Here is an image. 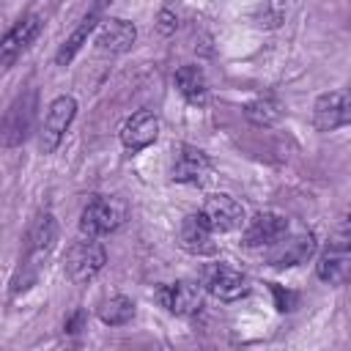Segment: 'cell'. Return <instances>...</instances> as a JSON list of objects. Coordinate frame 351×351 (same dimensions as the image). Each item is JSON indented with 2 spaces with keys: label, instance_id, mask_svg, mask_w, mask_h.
<instances>
[{
  "label": "cell",
  "instance_id": "1",
  "mask_svg": "<svg viewBox=\"0 0 351 351\" xmlns=\"http://www.w3.org/2000/svg\"><path fill=\"white\" fill-rule=\"evenodd\" d=\"M126 219V203L121 197H110V195H96L93 200L85 203L82 214H80V230L82 236H107L115 228H121Z\"/></svg>",
  "mask_w": 351,
  "mask_h": 351
},
{
  "label": "cell",
  "instance_id": "2",
  "mask_svg": "<svg viewBox=\"0 0 351 351\" xmlns=\"http://www.w3.org/2000/svg\"><path fill=\"white\" fill-rule=\"evenodd\" d=\"M107 263V252L104 247L96 241V236H85L80 241H74L66 252V277L74 282V285H85L90 282Z\"/></svg>",
  "mask_w": 351,
  "mask_h": 351
},
{
  "label": "cell",
  "instance_id": "3",
  "mask_svg": "<svg viewBox=\"0 0 351 351\" xmlns=\"http://www.w3.org/2000/svg\"><path fill=\"white\" fill-rule=\"evenodd\" d=\"M77 115V101L71 96H58L49 107H47V115H44V123L38 129V151L41 154H55L63 134L69 132L71 121Z\"/></svg>",
  "mask_w": 351,
  "mask_h": 351
},
{
  "label": "cell",
  "instance_id": "4",
  "mask_svg": "<svg viewBox=\"0 0 351 351\" xmlns=\"http://www.w3.org/2000/svg\"><path fill=\"white\" fill-rule=\"evenodd\" d=\"M313 255H315V236L310 230H304V228H299V230H291L288 228V233L280 241H274L271 247H266V261L271 266H280V269L282 266L307 263Z\"/></svg>",
  "mask_w": 351,
  "mask_h": 351
},
{
  "label": "cell",
  "instance_id": "5",
  "mask_svg": "<svg viewBox=\"0 0 351 351\" xmlns=\"http://www.w3.org/2000/svg\"><path fill=\"white\" fill-rule=\"evenodd\" d=\"M203 288L211 293V296H217V299H222V302H236V299H241V296H247V291H250V280H247V274L244 271H239V269H233L230 263H208L206 269H203Z\"/></svg>",
  "mask_w": 351,
  "mask_h": 351
},
{
  "label": "cell",
  "instance_id": "6",
  "mask_svg": "<svg viewBox=\"0 0 351 351\" xmlns=\"http://www.w3.org/2000/svg\"><path fill=\"white\" fill-rule=\"evenodd\" d=\"M351 123V88L321 93L313 104V126L318 132H335Z\"/></svg>",
  "mask_w": 351,
  "mask_h": 351
},
{
  "label": "cell",
  "instance_id": "7",
  "mask_svg": "<svg viewBox=\"0 0 351 351\" xmlns=\"http://www.w3.org/2000/svg\"><path fill=\"white\" fill-rule=\"evenodd\" d=\"M200 214L211 225L214 233H230V230H236V228L244 225V206L236 197L225 195V192L206 197Z\"/></svg>",
  "mask_w": 351,
  "mask_h": 351
},
{
  "label": "cell",
  "instance_id": "8",
  "mask_svg": "<svg viewBox=\"0 0 351 351\" xmlns=\"http://www.w3.org/2000/svg\"><path fill=\"white\" fill-rule=\"evenodd\" d=\"M288 233V219L274 211H258L247 228H244V247L250 250H266L274 241H280Z\"/></svg>",
  "mask_w": 351,
  "mask_h": 351
},
{
  "label": "cell",
  "instance_id": "9",
  "mask_svg": "<svg viewBox=\"0 0 351 351\" xmlns=\"http://www.w3.org/2000/svg\"><path fill=\"white\" fill-rule=\"evenodd\" d=\"M211 176V159L192 145H178L170 167V178L178 184H206Z\"/></svg>",
  "mask_w": 351,
  "mask_h": 351
},
{
  "label": "cell",
  "instance_id": "10",
  "mask_svg": "<svg viewBox=\"0 0 351 351\" xmlns=\"http://www.w3.org/2000/svg\"><path fill=\"white\" fill-rule=\"evenodd\" d=\"M159 302L173 313V315H195L203 307V291L192 280H178L165 288H159Z\"/></svg>",
  "mask_w": 351,
  "mask_h": 351
},
{
  "label": "cell",
  "instance_id": "11",
  "mask_svg": "<svg viewBox=\"0 0 351 351\" xmlns=\"http://www.w3.org/2000/svg\"><path fill=\"white\" fill-rule=\"evenodd\" d=\"M38 33H41V16H38V14L22 16V19L3 36V44H0V63H3V66H11V63L16 60V55H22V52L36 41Z\"/></svg>",
  "mask_w": 351,
  "mask_h": 351
},
{
  "label": "cell",
  "instance_id": "12",
  "mask_svg": "<svg viewBox=\"0 0 351 351\" xmlns=\"http://www.w3.org/2000/svg\"><path fill=\"white\" fill-rule=\"evenodd\" d=\"M156 137H159V121H156V115L148 112V110L134 112V115L126 118L123 126H121V143H123V148L132 151V154L148 148Z\"/></svg>",
  "mask_w": 351,
  "mask_h": 351
},
{
  "label": "cell",
  "instance_id": "13",
  "mask_svg": "<svg viewBox=\"0 0 351 351\" xmlns=\"http://www.w3.org/2000/svg\"><path fill=\"white\" fill-rule=\"evenodd\" d=\"M107 3H112V0H96V3H93V8L82 16V22L71 30V36L60 44V49H58V55H55V63H58V66H66V63H71V60H74V55L82 49V44L88 41V36L101 25V11H104V5H107Z\"/></svg>",
  "mask_w": 351,
  "mask_h": 351
},
{
  "label": "cell",
  "instance_id": "14",
  "mask_svg": "<svg viewBox=\"0 0 351 351\" xmlns=\"http://www.w3.org/2000/svg\"><path fill=\"white\" fill-rule=\"evenodd\" d=\"M134 38H137V27L129 19H101V25L96 27V47L101 52L121 55L132 49Z\"/></svg>",
  "mask_w": 351,
  "mask_h": 351
},
{
  "label": "cell",
  "instance_id": "15",
  "mask_svg": "<svg viewBox=\"0 0 351 351\" xmlns=\"http://www.w3.org/2000/svg\"><path fill=\"white\" fill-rule=\"evenodd\" d=\"M214 230L211 225L203 219V214H189L181 222L178 230V244L181 250H186L189 255H211L214 252Z\"/></svg>",
  "mask_w": 351,
  "mask_h": 351
},
{
  "label": "cell",
  "instance_id": "16",
  "mask_svg": "<svg viewBox=\"0 0 351 351\" xmlns=\"http://www.w3.org/2000/svg\"><path fill=\"white\" fill-rule=\"evenodd\" d=\"M315 274L318 280H324L326 285H346L351 280V247H340L332 244L315 263Z\"/></svg>",
  "mask_w": 351,
  "mask_h": 351
},
{
  "label": "cell",
  "instance_id": "17",
  "mask_svg": "<svg viewBox=\"0 0 351 351\" xmlns=\"http://www.w3.org/2000/svg\"><path fill=\"white\" fill-rule=\"evenodd\" d=\"M58 241V222L49 211L38 214L27 230V261L30 263H38L41 258L49 255V250L55 247Z\"/></svg>",
  "mask_w": 351,
  "mask_h": 351
},
{
  "label": "cell",
  "instance_id": "18",
  "mask_svg": "<svg viewBox=\"0 0 351 351\" xmlns=\"http://www.w3.org/2000/svg\"><path fill=\"white\" fill-rule=\"evenodd\" d=\"M173 80H176L178 93H181L189 104H195V107L206 104V99H208V82H206V74H203L200 66H192V63H189V66H181Z\"/></svg>",
  "mask_w": 351,
  "mask_h": 351
},
{
  "label": "cell",
  "instance_id": "19",
  "mask_svg": "<svg viewBox=\"0 0 351 351\" xmlns=\"http://www.w3.org/2000/svg\"><path fill=\"white\" fill-rule=\"evenodd\" d=\"M33 121V96H19L5 115V145H16L27 137Z\"/></svg>",
  "mask_w": 351,
  "mask_h": 351
},
{
  "label": "cell",
  "instance_id": "20",
  "mask_svg": "<svg viewBox=\"0 0 351 351\" xmlns=\"http://www.w3.org/2000/svg\"><path fill=\"white\" fill-rule=\"evenodd\" d=\"M244 118L255 126H274L282 118V104L274 96H258L250 104H244Z\"/></svg>",
  "mask_w": 351,
  "mask_h": 351
},
{
  "label": "cell",
  "instance_id": "21",
  "mask_svg": "<svg viewBox=\"0 0 351 351\" xmlns=\"http://www.w3.org/2000/svg\"><path fill=\"white\" fill-rule=\"evenodd\" d=\"M99 318L107 326H123L134 318V302L129 296H110L99 304Z\"/></svg>",
  "mask_w": 351,
  "mask_h": 351
},
{
  "label": "cell",
  "instance_id": "22",
  "mask_svg": "<svg viewBox=\"0 0 351 351\" xmlns=\"http://www.w3.org/2000/svg\"><path fill=\"white\" fill-rule=\"evenodd\" d=\"M332 244H340V247H351V206L346 208V214H343L340 225L335 228V239H332Z\"/></svg>",
  "mask_w": 351,
  "mask_h": 351
},
{
  "label": "cell",
  "instance_id": "23",
  "mask_svg": "<svg viewBox=\"0 0 351 351\" xmlns=\"http://www.w3.org/2000/svg\"><path fill=\"white\" fill-rule=\"evenodd\" d=\"M176 25H178V19H176V14H173V11H159L156 27H159V33H162V36H170V33L176 30Z\"/></svg>",
  "mask_w": 351,
  "mask_h": 351
},
{
  "label": "cell",
  "instance_id": "24",
  "mask_svg": "<svg viewBox=\"0 0 351 351\" xmlns=\"http://www.w3.org/2000/svg\"><path fill=\"white\" fill-rule=\"evenodd\" d=\"M271 293H274V299H277V310H280V313L291 310V304H293V293L282 291V288H280V285H274V282H271Z\"/></svg>",
  "mask_w": 351,
  "mask_h": 351
},
{
  "label": "cell",
  "instance_id": "25",
  "mask_svg": "<svg viewBox=\"0 0 351 351\" xmlns=\"http://www.w3.org/2000/svg\"><path fill=\"white\" fill-rule=\"evenodd\" d=\"M348 88H351V82H348Z\"/></svg>",
  "mask_w": 351,
  "mask_h": 351
}]
</instances>
